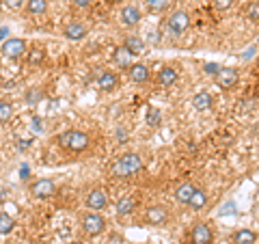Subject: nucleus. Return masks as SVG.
<instances>
[{"mask_svg":"<svg viewBox=\"0 0 259 244\" xmlns=\"http://www.w3.org/2000/svg\"><path fill=\"white\" fill-rule=\"evenodd\" d=\"M56 143H59L63 149L80 153V151H84L89 145H91V138H89V134L82 132V130H67V132L56 136Z\"/></svg>","mask_w":259,"mask_h":244,"instance_id":"f257e3e1","label":"nucleus"},{"mask_svg":"<svg viewBox=\"0 0 259 244\" xmlns=\"http://www.w3.org/2000/svg\"><path fill=\"white\" fill-rule=\"evenodd\" d=\"M139 171H143V158L139 153H123L115 165H112L110 173L115 177H132Z\"/></svg>","mask_w":259,"mask_h":244,"instance_id":"f03ea898","label":"nucleus"},{"mask_svg":"<svg viewBox=\"0 0 259 244\" xmlns=\"http://www.w3.org/2000/svg\"><path fill=\"white\" fill-rule=\"evenodd\" d=\"M0 52H3L5 59L15 61V59H22V56L28 52V48H26V42H24V39H20V37H9V39H7V42L3 44V48H0Z\"/></svg>","mask_w":259,"mask_h":244,"instance_id":"7ed1b4c3","label":"nucleus"},{"mask_svg":"<svg viewBox=\"0 0 259 244\" xmlns=\"http://www.w3.org/2000/svg\"><path fill=\"white\" fill-rule=\"evenodd\" d=\"M82 229L89 235H100L104 229H106V221H104V216L100 212H89L82 218Z\"/></svg>","mask_w":259,"mask_h":244,"instance_id":"20e7f679","label":"nucleus"},{"mask_svg":"<svg viewBox=\"0 0 259 244\" xmlns=\"http://www.w3.org/2000/svg\"><path fill=\"white\" fill-rule=\"evenodd\" d=\"M238 80H240V74H238V69H233V67H221L216 71V85L225 89V91L236 87Z\"/></svg>","mask_w":259,"mask_h":244,"instance_id":"39448f33","label":"nucleus"},{"mask_svg":"<svg viewBox=\"0 0 259 244\" xmlns=\"http://www.w3.org/2000/svg\"><path fill=\"white\" fill-rule=\"evenodd\" d=\"M30 192H32V197H37V199H48L56 192V184L50 177H41V180L30 184Z\"/></svg>","mask_w":259,"mask_h":244,"instance_id":"423d86ee","label":"nucleus"},{"mask_svg":"<svg viewBox=\"0 0 259 244\" xmlns=\"http://www.w3.org/2000/svg\"><path fill=\"white\" fill-rule=\"evenodd\" d=\"M168 28H171L175 35H182L190 28V15L186 11H175L171 18H168Z\"/></svg>","mask_w":259,"mask_h":244,"instance_id":"0eeeda50","label":"nucleus"},{"mask_svg":"<svg viewBox=\"0 0 259 244\" xmlns=\"http://www.w3.org/2000/svg\"><path fill=\"white\" fill-rule=\"evenodd\" d=\"M190 240H192V244H212L214 233H212V229H209L205 223H197L192 227Z\"/></svg>","mask_w":259,"mask_h":244,"instance_id":"6e6552de","label":"nucleus"},{"mask_svg":"<svg viewBox=\"0 0 259 244\" xmlns=\"http://www.w3.org/2000/svg\"><path fill=\"white\" fill-rule=\"evenodd\" d=\"M97 85H100V89L104 93H112L119 89V76L115 71L104 69V71H100V76H97Z\"/></svg>","mask_w":259,"mask_h":244,"instance_id":"1a4fd4ad","label":"nucleus"},{"mask_svg":"<svg viewBox=\"0 0 259 244\" xmlns=\"http://www.w3.org/2000/svg\"><path fill=\"white\" fill-rule=\"evenodd\" d=\"M127 74H130V80L136 83V85H143V83H147V80L151 78V71H149V67L145 63H132Z\"/></svg>","mask_w":259,"mask_h":244,"instance_id":"9d476101","label":"nucleus"},{"mask_svg":"<svg viewBox=\"0 0 259 244\" xmlns=\"http://www.w3.org/2000/svg\"><path fill=\"white\" fill-rule=\"evenodd\" d=\"M106 203H108V197H106V192L100 190V188H95L87 194V208L89 210H93V212H100V210L106 208Z\"/></svg>","mask_w":259,"mask_h":244,"instance_id":"9b49d317","label":"nucleus"},{"mask_svg":"<svg viewBox=\"0 0 259 244\" xmlns=\"http://www.w3.org/2000/svg\"><path fill=\"white\" fill-rule=\"evenodd\" d=\"M145 221L149 225H164L168 221V210L164 206H151L145 212Z\"/></svg>","mask_w":259,"mask_h":244,"instance_id":"f8f14e48","label":"nucleus"},{"mask_svg":"<svg viewBox=\"0 0 259 244\" xmlns=\"http://www.w3.org/2000/svg\"><path fill=\"white\" fill-rule=\"evenodd\" d=\"M87 32H89V28L84 26L82 22H69L67 26L63 28V35L67 37L69 42H80V39L87 37Z\"/></svg>","mask_w":259,"mask_h":244,"instance_id":"ddd939ff","label":"nucleus"},{"mask_svg":"<svg viewBox=\"0 0 259 244\" xmlns=\"http://www.w3.org/2000/svg\"><path fill=\"white\" fill-rule=\"evenodd\" d=\"M141 22V9L136 5H125L121 9V24L123 26H136Z\"/></svg>","mask_w":259,"mask_h":244,"instance_id":"4468645a","label":"nucleus"},{"mask_svg":"<svg viewBox=\"0 0 259 244\" xmlns=\"http://www.w3.org/2000/svg\"><path fill=\"white\" fill-rule=\"evenodd\" d=\"M112 59H115V63L119 65V67L130 69V65L134 63V54L130 52L125 46H117V48H115V52H112Z\"/></svg>","mask_w":259,"mask_h":244,"instance_id":"2eb2a0df","label":"nucleus"},{"mask_svg":"<svg viewBox=\"0 0 259 244\" xmlns=\"http://www.w3.org/2000/svg\"><path fill=\"white\" fill-rule=\"evenodd\" d=\"M134 210H136V199L132 194H125V197H121L117 201V214L119 216H127V214H132Z\"/></svg>","mask_w":259,"mask_h":244,"instance_id":"dca6fc26","label":"nucleus"},{"mask_svg":"<svg viewBox=\"0 0 259 244\" xmlns=\"http://www.w3.org/2000/svg\"><path fill=\"white\" fill-rule=\"evenodd\" d=\"M177 78H180V74H177L173 67H162V69L158 71V83H160L162 87H173V85L177 83Z\"/></svg>","mask_w":259,"mask_h":244,"instance_id":"f3484780","label":"nucleus"},{"mask_svg":"<svg viewBox=\"0 0 259 244\" xmlns=\"http://www.w3.org/2000/svg\"><path fill=\"white\" fill-rule=\"evenodd\" d=\"M192 106L197 110H207V108L214 106V100H212V95H209L207 91H199L197 95L192 97Z\"/></svg>","mask_w":259,"mask_h":244,"instance_id":"a211bd4d","label":"nucleus"},{"mask_svg":"<svg viewBox=\"0 0 259 244\" xmlns=\"http://www.w3.org/2000/svg\"><path fill=\"white\" fill-rule=\"evenodd\" d=\"M192 192H194V186L190 182H186L182 186H177V190H175V199L182 203V206H188V201L192 197Z\"/></svg>","mask_w":259,"mask_h":244,"instance_id":"6ab92c4d","label":"nucleus"},{"mask_svg":"<svg viewBox=\"0 0 259 244\" xmlns=\"http://www.w3.org/2000/svg\"><path fill=\"white\" fill-rule=\"evenodd\" d=\"M257 233L250 229H238L233 233V244H255Z\"/></svg>","mask_w":259,"mask_h":244,"instance_id":"aec40b11","label":"nucleus"},{"mask_svg":"<svg viewBox=\"0 0 259 244\" xmlns=\"http://www.w3.org/2000/svg\"><path fill=\"white\" fill-rule=\"evenodd\" d=\"M205 203H207V194H205V190L194 188L192 197H190V201H188V206H190L192 210H203V208H205Z\"/></svg>","mask_w":259,"mask_h":244,"instance_id":"412c9836","label":"nucleus"},{"mask_svg":"<svg viewBox=\"0 0 259 244\" xmlns=\"http://www.w3.org/2000/svg\"><path fill=\"white\" fill-rule=\"evenodd\" d=\"M26 11L30 15H44L48 11V0H26Z\"/></svg>","mask_w":259,"mask_h":244,"instance_id":"4be33fe9","label":"nucleus"},{"mask_svg":"<svg viewBox=\"0 0 259 244\" xmlns=\"http://www.w3.org/2000/svg\"><path fill=\"white\" fill-rule=\"evenodd\" d=\"M123 46H125V48H127V50H130V52H132L134 56H139V54H141V52L145 50V42H143V39H141V37H136V35H132V37H127Z\"/></svg>","mask_w":259,"mask_h":244,"instance_id":"5701e85b","label":"nucleus"},{"mask_svg":"<svg viewBox=\"0 0 259 244\" xmlns=\"http://www.w3.org/2000/svg\"><path fill=\"white\" fill-rule=\"evenodd\" d=\"M15 227V218L7 212H0V235H9Z\"/></svg>","mask_w":259,"mask_h":244,"instance_id":"b1692460","label":"nucleus"},{"mask_svg":"<svg viewBox=\"0 0 259 244\" xmlns=\"http://www.w3.org/2000/svg\"><path fill=\"white\" fill-rule=\"evenodd\" d=\"M244 18L253 24H259V0H253V3L246 5L244 9Z\"/></svg>","mask_w":259,"mask_h":244,"instance_id":"393cba45","label":"nucleus"},{"mask_svg":"<svg viewBox=\"0 0 259 244\" xmlns=\"http://www.w3.org/2000/svg\"><path fill=\"white\" fill-rule=\"evenodd\" d=\"M13 117V104L7 100H0V124H7Z\"/></svg>","mask_w":259,"mask_h":244,"instance_id":"a878e982","label":"nucleus"},{"mask_svg":"<svg viewBox=\"0 0 259 244\" xmlns=\"http://www.w3.org/2000/svg\"><path fill=\"white\" fill-rule=\"evenodd\" d=\"M160 121H162L160 108H158V106H149V108H147V124H149L151 128H158Z\"/></svg>","mask_w":259,"mask_h":244,"instance_id":"bb28decb","label":"nucleus"},{"mask_svg":"<svg viewBox=\"0 0 259 244\" xmlns=\"http://www.w3.org/2000/svg\"><path fill=\"white\" fill-rule=\"evenodd\" d=\"M26 59H28V63H30V65H39V63H44V59H46V50H41V48H32V50H28Z\"/></svg>","mask_w":259,"mask_h":244,"instance_id":"cd10ccee","label":"nucleus"},{"mask_svg":"<svg viewBox=\"0 0 259 244\" xmlns=\"http://www.w3.org/2000/svg\"><path fill=\"white\" fill-rule=\"evenodd\" d=\"M145 3H147V9L153 11V13L164 11L166 7H168V0H145Z\"/></svg>","mask_w":259,"mask_h":244,"instance_id":"c85d7f7f","label":"nucleus"},{"mask_svg":"<svg viewBox=\"0 0 259 244\" xmlns=\"http://www.w3.org/2000/svg\"><path fill=\"white\" fill-rule=\"evenodd\" d=\"M212 5H214V9H218V11H227L233 5V0H212Z\"/></svg>","mask_w":259,"mask_h":244,"instance_id":"c756f323","label":"nucleus"},{"mask_svg":"<svg viewBox=\"0 0 259 244\" xmlns=\"http://www.w3.org/2000/svg\"><path fill=\"white\" fill-rule=\"evenodd\" d=\"M39 100H41V91H39V89H30V91L26 93V102L28 104H35Z\"/></svg>","mask_w":259,"mask_h":244,"instance_id":"7c9ffc66","label":"nucleus"},{"mask_svg":"<svg viewBox=\"0 0 259 244\" xmlns=\"http://www.w3.org/2000/svg\"><path fill=\"white\" fill-rule=\"evenodd\" d=\"M69 3L74 9H89L93 5V0H69Z\"/></svg>","mask_w":259,"mask_h":244,"instance_id":"2f4dec72","label":"nucleus"},{"mask_svg":"<svg viewBox=\"0 0 259 244\" xmlns=\"http://www.w3.org/2000/svg\"><path fill=\"white\" fill-rule=\"evenodd\" d=\"M218 69H221V67H218V65H214V63H207V65H205V71H207L209 76H216Z\"/></svg>","mask_w":259,"mask_h":244,"instance_id":"473e14b6","label":"nucleus"},{"mask_svg":"<svg viewBox=\"0 0 259 244\" xmlns=\"http://www.w3.org/2000/svg\"><path fill=\"white\" fill-rule=\"evenodd\" d=\"M3 3H5L7 7H11V9H18V7L24 3V0H3Z\"/></svg>","mask_w":259,"mask_h":244,"instance_id":"72a5a7b5","label":"nucleus"},{"mask_svg":"<svg viewBox=\"0 0 259 244\" xmlns=\"http://www.w3.org/2000/svg\"><path fill=\"white\" fill-rule=\"evenodd\" d=\"M39 124H41V119H39V117H32V130H35V132H41V130H44Z\"/></svg>","mask_w":259,"mask_h":244,"instance_id":"f704fd0d","label":"nucleus"},{"mask_svg":"<svg viewBox=\"0 0 259 244\" xmlns=\"http://www.w3.org/2000/svg\"><path fill=\"white\" fill-rule=\"evenodd\" d=\"M28 173H30V169H28V167H22V175H20V177H22V180H26Z\"/></svg>","mask_w":259,"mask_h":244,"instance_id":"c9c22d12","label":"nucleus"},{"mask_svg":"<svg viewBox=\"0 0 259 244\" xmlns=\"http://www.w3.org/2000/svg\"><path fill=\"white\" fill-rule=\"evenodd\" d=\"M69 244H84V242H80V240H74V242H69Z\"/></svg>","mask_w":259,"mask_h":244,"instance_id":"e433bc0d","label":"nucleus"},{"mask_svg":"<svg viewBox=\"0 0 259 244\" xmlns=\"http://www.w3.org/2000/svg\"><path fill=\"white\" fill-rule=\"evenodd\" d=\"M110 3H123V0H110Z\"/></svg>","mask_w":259,"mask_h":244,"instance_id":"4c0bfd02","label":"nucleus"}]
</instances>
